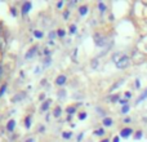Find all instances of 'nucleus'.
<instances>
[{"label":"nucleus","instance_id":"nucleus-1","mask_svg":"<svg viewBox=\"0 0 147 142\" xmlns=\"http://www.w3.org/2000/svg\"><path fill=\"white\" fill-rule=\"evenodd\" d=\"M115 65H116V67L120 69V70L127 69V67L130 66V58L128 56H125V54H123V56L115 62Z\"/></svg>","mask_w":147,"mask_h":142},{"label":"nucleus","instance_id":"nucleus-2","mask_svg":"<svg viewBox=\"0 0 147 142\" xmlns=\"http://www.w3.org/2000/svg\"><path fill=\"white\" fill-rule=\"evenodd\" d=\"M93 41L97 47H105L106 45V38L101 32H96L93 35Z\"/></svg>","mask_w":147,"mask_h":142},{"label":"nucleus","instance_id":"nucleus-3","mask_svg":"<svg viewBox=\"0 0 147 142\" xmlns=\"http://www.w3.org/2000/svg\"><path fill=\"white\" fill-rule=\"evenodd\" d=\"M31 8H32V3L25 1V3L22 4V8H21V13H22V14H27V13L30 12Z\"/></svg>","mask_w":147,"mask_h":142},{"label":"nucleus","instance_id":"nucleus-4","mask_svg":"<svg viewBox=\"0 0 147 142\" xmlns=\"http://www.w3.org/2000/svg\"><path fill=\"white\" fill-rule=\"evenodd\" d=\"M133 133V129L132 128H123L121 131H120V136H121L123 138H128L130 135Z\"/></svg>","mask_w":147,"mask_h":142},{"label":"nucleus","instance_id":"nucleus-5","mask_svg":"<svg viewBox=\"0 0 147 142\" xmlns=\"http://www.w3.org/2000/svg\"><path fill=\"white\" fill-rule=\"evenodd\" d=\"M66 80H67V78L65 75H59L58 78L56 79V84L58 87H62V85H65V83H66Z\"/></svg>","mask_w":147,"mask_h":142},{"label":"nucleus","instance_id":"nucleus-6","mask_svg":"<svg viewBox=\"0 0 147 142\" xmlns=\"http://www.w3.org/2000/svg\"><path fill=\"white\" fill-rule=\"evenodd\" d=\"M51 103H52V99H47L45 102H43V105H41V107H40V111L41 112L47 111V110L49 109V106H51Z\"/></svg>","mask_w":147,"mask_h":142},{"label":"nucleus","instance_id":"nucleus-7","mask_svg":"<svg viewBox=\"0 0 147 142\" xmlns=\"http://www.w3.org/2000/svg\"><path fill=\"white\" fill-rule=\"evenodd\" d=\"M79 106H81V103H76V106H70V107H67V109H66V112H67L69 115L75 114V112H76V109H78Z\"/></svg>","mask_w":147,"mask_h":142},{"label":"nucleus","instance_id":"nucleus-8","mask_svg":"<svg viewBox=\"0 0 147 142\" xmlns=\"http://www.w3.org/2000/svg\"><path fill=\"white\" fill-rule=\"evenodd\" d=\"M88 5H81L80 8H79V13H80V16H85L86 13H88Z\"/></svg>","mask_w":147,"mask_h":142},{"label":"nucleus","instance_id":"nucleus-9","mask_svg":"<svg viewBox=\"0 0 147 142\" xmlns=\"http://www.w3.org/2000/svg\"><path fill=\"white\" fill-rule=\"evenodd\" d=\"M14 127H16V122L14 120H9V122H8V124H7V129L9 131V132H12L13 129H14Z\"/></svg>","mask_w":147,"mask_h":142},{"label":"nucleus","instance_id":"nucleus-10","mask_svg":"<svg viewBox=\"0 0 147 142\" xmlns=\"http://www.w3.org/2000/svg\"><path fill=\"white\" fill-rule=\"evenodd\" d=\"M25 97H26V93H18L16 97H13V98H12V101H13V102L21 101V99H23V98H25Z\"/></svg>","mask_w":147,"mask_h":142},{"label":"nucleus","instance_id":"nucleus-11","mask_svg":"<svg viewBox=\"0 0 147 142\" xmlns=\"http://www.w3.org/2000/svg\"><path fill=\"white\" fill-rule=\"evenodd\" d=\"M36 49H38V48H36V47H34V48H31V49H30V51H28V52H27V54H26V58H27V60H30V58H31V57H32V56H34V54H35Z\"/></svg>","mask_w":147,"mask_h":142},{"label":"nucleus","instance_id":"nucleus-12","mask_svg":"<svg viewBox=\"0 0 147 142\" xmlns=\"http://www.w3.org/2000/svg\"><path fill=\"white\" fill-rule=\"evenodd\" d=\"M145 98H147V89H145V92H143V93L140 96V98H138L137 101H136V105H138V103H140V102H142Z\"/></svg>","mask_w":147,"mask_h":142},{"label":"nucleus","instance_id":"nucleus-13","mask_svg":"<svg viewBox=\"0 0 147 142\" xmlns=\"http://www.w3.org/2000/svg\"><path fill=\"white\" fill-rule=\"evenodd\" d=\"M102 123H103L105 127H111V125H112V119H111V118H105Z\"/></svg>","mask_w":147,"mask_h":142},{"label":"nucleus","instance_id":"nucleus-14","mask_svg":"<svg viewBox=\"0 0 147 142\" xmlns=\"http://www.w3.org/2000/svg\"><path fill=\"white\" fill-rule=\"evenodd\" d=\"M34 36H35L36 39H43L44 34H43V31H40V30H35L34 31Z\"/></svg>","mask_w":147,"mask_h":142},{"label":"nucleus","instance_id":"nucleus-15","mask_svg":"<svg viewBox=\"0 0 147 142\" xmlns=\"http://www.w3.org/2000/svg\"><path fill=\"white\" fill-rule=\"evenodd\" d=\"M61 112H62V109L59 106H57L56 109H54V111H53L54 118H59V116H61Z\"/></svg>","mask_w":147,"mask_h":142},{"label":"nucleus","instance_id":"nucleus-16","mask_svg":"<svg viewBox=\"0 0 147 142\" xmlns=\"http://www.w3.org/2000/svg\"><path fill=\"white\" fill-rule=\"evenodd\" d=\"M123 81H124V79H121V80H119V81H117V83H115L114 85L111 87V89H110V92H112V91H115V89H116V88H119V87L121 85V83H123Z\"/></svg>","mask_w":147,"mask_h":142},{"label":"nucleus","instance_id":"nucleus-17","mask_svg":"<svg viewBox=\"0 0 147 142\" xmlns=\"http://www.w3.org/2000/svg\"><path fill=\"white\" fill-rule=\"evenodd\" d=\"M25 125H26V128H27V129L31 127V115L26 116V119H25Z\"/></svg>","mask_w":147,"mask_h":142},{"label":"nucleus","instance_id":"nucleus-18","mask_svg":"<svg viewBox=\"0 0 147 142\" xmlns=\"http://www.w3.org/2000/svg\"><path fill=\"white\" fill-rule=\"evenodd\" d=\"M94 136H105V129L103 128H99V129L94 131Z\"/></svg>","mask_w":147,"mask_h":142},{"label":"nucleus","instance_id":"nucleus-19","mask_svg":"<svg viewBox=\"0 0 147 142\" xmlns=\"http://www.w3.org/2000/svg\"><path fill=\"white\" fill-rule=\"evenodd\" d=\"M71 136H72L71 132H63V133H62V137H63L65 140H70V138H71Z\"/></svg>","mask_w":147,"mask_h":142},{"label":"nucleus","instance_id":"nucleus-20","mask_svg":"<svg viewBox=\"0 0 147 142\" xmlns=\"http://www.w3.org/2000/svg\"><path fill=\"white\" fill-rule=\"evenodd\" d=\"M5 49V39L0 38V51H4Z\"/></svg>","mask_w":147,"mask_h":142},{"label":"nucleus","instance_id":"nucleus-21","mask_svg":"<svg viewBox=\"0 0 147 142\" xmlns=\"http://www.w3.org/2000/svg\"><path fill=\"white\" fill-rule=\"evenodd\" d=\"M98 8H99V10H101V12H102V13H103V12H105V10H106V9H107V7H106V5H105V4H103V3H102V1H101V3H98Z\"/></svg>","mask_w":147,"mask_h":142},{"label":"nucleus","instance_id":"nucleus-22","mask_svg":"<svg viewBox=\"0 0 147 142\" xmlns=\"http://www.w3.org/2000/svg\"><path fill=\"white\" fill-rule=\"evenodd\" d=\"M76 31H78V27H76V25H71L70 26V34H76Z\"/></svg>","mask_w":147,"mask_h":142},{"label":"nucleus","instance_id":"nucleus-23","mask_svg":"<svg viewBox=\"0 0 147 142\" xmlns=\"http://www.w3.org/2000/svg\"><path fill=\"white\" fill-rule=\"evenodd\" d=\"M121 112L123 114H128V112H129V106H128V105H124V106L121 107Z\"/></svg>","mask_w":147,"mask_h":142},{"label":"nucleus","instance_id":"nucleus-24","mask_svg":"<svg viewBox=\"0 0 147 142\" xmlns=\"http://www.w3.org/2000/svg\"><path fill=\"white\" fill-rule=\"evenodd\" d=\"M65 34H66V32H65V30H62V28H59V30L57 31V35H58L59 38H63Z\"/></svg>","mask_w":147,"mask_h":142},{"label":"nucleus","instance_id":"nucleus-25","mask_svg":"<svg viewBox=\"0 0 147 142\" xmlns=\"http://www.w3.org/2000/svg\"><path fill=\"white\" fill-rule=\"evenodd\" d=\"M86 116H88V114H86V112H81V114L79 115V119L84 120V119H86Z\"/></svg>","mask_w":147,"mask_h":142},{"label":"nucleus","instance_id":"nucleus-26","mask_svg":"<svg viewBox=\"0 0 147 142\" xmlns=\"http://www.w3.org/2000/svg\"><path fill=\"white\" fill-rule=\"evenodd\" d=\"M136 140H141V138H142V132H141V131H138L137 133H136Z\"/></svg>","mask_w":147,"mask_h":142},{"label":"nucleus","instance_id":"nucleus-27","mask_svg":"<svg viewBox=\"0 0 147 142\" xmlns=\"http://www.w3.org/2000/svg\"><path fill=\"white\" fill-rule=\"evenodd\" d=\"M119 98H120L119 94H115V96L111 97V101H112V102H116V101H119Z\"/></svg>","mask_w":147,"mask_h":142},{"label":"nucleus","instance_id":"nucleus-28","mask_svg":"<svg viewBox=\"0 0 147 142\" xmlns=\"http://www.w3.org/2000/svg\"><path fill=\"white\" fill-rule=\"evenodd\" d=\"M69 16H70V10H65V13H63V18H65V20H67V18H69Z\"/></svg>","mask_w":147,"mask_h":142},{"label":"nucleus","instance_id":"nucleus-29","mask_svg":"<svg viewBox=\"0 0 147 142\" xmlns=\"http://www.w3.org/2000/svg\"><path fill=\"white\" fill-rule=\"evenodd\" d=\"M5 89H7V85H5V84H4V85L1 87V89H0V96H3V93H4V92H5Z\"/></svg>","mask_w":147,"mask_h":142},{"label":"nucleus","instance_id":"nucleus-30","mask_svg":"<svg viewBox=\"0 0 147 142\" xmlns=\"http://www.w3.org/2000/svg\"><path fill=\"white\" fill-rule=\"evenodd\" d=\"M10 13H12V16H17V12H16V8H12V9H10Z\"/></svg>","mask_w":147,"mask_h":142},{"label":"nucleus","instance_id":"nucleus-31","mask_svg":"<svg viewBox=\"0 0 147 142\" xmlns=\"http://www.w3.org/2000/svg\"><path fill=\"white\" fill-rule=\"evenodd\" d=\"M56 36H57V32H51V34H49V38H51V39H54Z\"/></svg>","mask_w":147,"mask_h":142},{"label":"nucleus","instance_id":"nucleus-32","mask_svg":"<svg viewBox=\"0 0 147 142\" xmlns=\"http://www.w3.org/2000/svg\"><path fill=\"white\" fill-rule=\"evenodd\" d=\"M83 136H84V133H83V132H81V133H80V135H79V137H78V142H80L81 140H83Z\"/></svg>","mask_w":147,"mask_h":142},{"label":"nucleus","instance_id":"nucleus-33","mask_svg":"<svg viewBox=\"0 0 147 142\" xmlns=\"http://www.w3.org/2000/svg\"><path fill=\"white\" fill-rule=\"evenodd\" d=\"M125 97H127V98H130V97H132V93H130V92H125Z\"/></svg>","mask_w":147,"mask_h":142},{"label":"nucleus","instance_id":"nucleus-34","mask_svg":"<svg viewBox=\"0 0 147 142\" xmlns=\"http://www.w3.org/2000/svg\"><path fill=\"white\" fill-rule=\"evenodd\" d=\"M140 87H141V83H140V80L137 79V80H136V88H140Z\"/></svg>","mask_w":147,"mask_h":142},{"label":"nucleus","instance_id":"nucleus-35","mask_svg":"<svg viewBox=\"0 0 147 142\" xmlns=\"http://www.w3.org/2000/svg\"><path fill=\"white\" fill-rule=\"evenodd\" d=\"M44 54H45V56H48V57H49V56H51V52H49L48 49H45V51H44Z\"/></svg>","mask_w":147,"mask_h":142},{"label":"nucleus","instance_id":"nucleus-36","mask_svg":"<svg viewBox=\"0 0 147 142\" xmlns=\"http://www.w3.org/2000/svg\"><path fill=\"white\" fill-rule=\"evenodd\" d=\"M92 64H93V67H97V60H93Z\"/></svg>","mask_w":147,"mask_h":142},{"label":"nucleus","instance_id":"nucleus-37","mask_svg":"<svg viewBox=\"0 0 147 142\" xmlns=\"http://www.w3.org/2000/svg\"><path fill=\"white\" fill-rule=\"evenodd\" d=\"M62 5H63V3H62V1H59L58 4H57V8H62Z\"/></svg>","mask_w":147,"mask_h":142},{"label":"nucleus","instance_id":"nucleus-38","mask_svg":"<svg viewBox=\"0 0 147 142\" xmlns=\"http://www.w3.org/2000/svg\"><path fill=\"white\" fill-rule=\"evenodd\" d=\"M1 75H3V66L0 65V78H1Z\"/></svg>","mask_w":147,"mask_h":142},{"label":"nucleus","instance_id":"nucleus-39","mask_svg":"<svg viewBox=\"0 0 147 142\" xmlns=\"http://www.w3.org/2000/svg\"><path fill=\"white\" fill-rule=\"evenodd\" d=\"M44 98H45V94H44V93H43V94H41V96H40V101H43V99H44Z\"/></svg>","mask_w":147,"mask_h":142},{"label":"nucleus","instance_id":"nucleus-40","mask_svg":"<svg viewBox=\"0 0 147 142\" xmlns=\"http://www.w3.org/2000/svg\"><path fill=\"white\" fill-rule=\"evenodd\" d=\"M26 142H35V140H34V138H28V140L26 141Z\"/></svg>","mask_w":147,"mask_h":142},{"label":"nucleus","instance_id":"nucleus-41","mask_svg":"<svg viewBox=\"0 0 147 142\" xmlns=\"http://www.w3.org/2000/svg\"><path fill=\"white\" fill-rule=\"evenodd\" d=\"M130 122V119L129 118H127V119H124V123H129Z\"/></svg>","mask_w":147,"mask_h":142},{"label":"nucleus","instance_id":"nucleus-42","mask_svg":"<svg viewBox=\"0 0 147 142\" xmlns=\"http://www.w3.org/2000/svg\"><path fill=\"white\" fill-rule=\"evenodd\" d=\"M112 142H119V137H115V138H114V141H112Z\"/></svg>","mask_w":147,"mask_h":142},{"label":"nucleus","instance_id":"nucleus-43","mask_svg":"<svg viewBox=\"0 0 147 142\" xmlns=\"http://www.w3.org/2000/svg\"><path fill=\"white\" fill-rule=\"evenodd\" d=\"M48 44H49V45H53L54 41H53V40H49V43H48Z\"/></svg>","mask_w":147,"mask_h":142},{"label":"nucleus","instance_id":"nucleus-44","mask_svg":"<svg viewBox=\"0 0 147 142\" xmlns=\"http://www.w3.org/2000/svg\"><path fill=\"white\" fill-rule=\"evenodd\" d=\"M101 142H110V141H109V138H105V140H103V141H101Z\"/></svg>","mask_w":147,"mask_h":142}]
</instances>
